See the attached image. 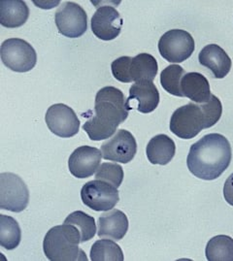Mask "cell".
Instances as JSON below:
<instances>
[{"mask_svg": "<svg viewBox=\"0 0 233 261\" xmlns=\"http://www.w3.org/2000/svg\"><path fill=\"white\" fill-rule=\"evenodd\" d=\"M198 61L212 72L216 79H223L229 73L232 64L229 56L217 44L205 46L199 53Z\"/></svg>", "mask_w": 233, "mask_h": 261, "instance_id": "obj_16", "label": "cell"}, {"mask_svg": "<svg viewBox=\"0 0 233 261\" xmlns=\"http://www.w3.org/2000/svg\"><path fill=\"white\" fill-rule=\"evenodd\" d=\"M64 223L74 225L79 229L81 233V243L90 241L96 232V224L93 217L84 212H73L65 219Z\"/></svg>", "mask_w": 233, "mask_h": 261, "instance_id": "obj_25", "label": "cell"}, {"mask_svg": "<svg viewBox=\"0 0 233 261\" xmlns=\"http://www.w3.org/2000/svg\"><path fill=\"white\" fill-rule=\"evenodd\" d=\"M128 230V220L124 213L117 209L101 215L98 219V237L120 241Z\"/></svg>", "mask_w": 233, "mask_h": 261, "instance_id": "obj_17", "label": "cell"}, {"mask_svg": "<svg viewBox=\"0 0 233 261\" xmlns=\"http://www.w3.org/2000/svg\"><path fill=\"white\" fill-rule=\"evenodd\" d=\"M30 202V191L20 176L14 173L0 174V208L20 213L27 209Z\"/></svg>", "mask_w": 233, "mask_h": 261, "instance_id": "obj_7", "label": "cell"}, {"mask_svg": "<svg viewBox=\"0 0 233 261\" xmlns=\"http://www.w3.org/2000/svg\"><path fill=\"white\" fill-rule=\"evenodd\" d=\"M30 17L24 1L8 0L0 2V23L4 28L16 29L23 25Z\"/></svg>", "mask_w": 233, "mask_h": 261, "instance_id": "obj_19", "label": "cell"}, {"mask_svg": "<svg viewBox=\"0 0 233 261\" xmlns=\"http://www.w3.org/2000/svg\"><path fill=\"white\" fill-rule=\"evenodd\" d=\"M122 23L123 20L118 11L110 5H103L91 18V31L100 40H114L120 35Z\"/></svg>", "mask_w": 233, "mask_h": 261, "instance_id": "obj_13", "label": "cell"}, {"mask_svg": "<svg viewBox=\"0 0 233 261\" xmlns=\"http://www.w3.org/2000/svg\"><path fill=\"white\" fill-rule=\"evenodd\" d=\"M91 259L92 261H122L123 253L121 247L115 242L103 239L92 245Z\"/></svg>", "mask_w": 233, "mask_h": 261, "instance_id": "obj_23", "label": "cell"}, {"mask_svg": "<svg viewBox=\"0 0 233 261\" xmlns=\"http://www.w3.org/2000/svg\"><path fill=\"white\" fill-rule=\"evenodd\" d=\"M205 254L209 261H233V239L218 235L207 243Z\"/></svg>", "mask_w": 233, "mask_h": 261, "instance_id": "obj_21", "label": "cell"}, {"mask_svg": "<svg viewBox=\"0 0 233 261\" xmlns=\"http://www.w3.org/2000/svg\"><path fill=\"white\" fill-rule=\"evenodd\" d=\"M223 196L225 201L233 206V173L227 178L223 187Z\"/></svg>", "mask_w": 233, "mask_h": 261, "instance_id": "obj_27", "label": "cell"}, {"mask_svg": "<svg viewBox=\"0 0 233 261\" xmlns=\"http://www.w3.org/2000/svg\"><path fill=\"white\" fill-rule=\"evenodd\" d=\"M56 24L59 32L68 38H78L88 30L86 11L75 2L67 1L56 13Z\"/></svg>", "mask_w": 233, "mask_h": 261, "instance_id": "obj_10", "label": "cell"}, {"mask_svg": "<svg viewBox=\"0 0 233 261\" xmlns=\"http://www.w3.org/2000/svg\"><path fill=\"white\" fill-rule=\"evenodd\" d=\"M81 198L86 206L96 212L110 211L120 200L118 189L101 180L85 184L81 190Z\"/></svg>", "mask_w": 233, "mask_h": 261, "instance_id": "obj_9", "label": "cell"}, {"mask_svg": "<svg viewBox=\"0 0 233 261\" xmlns=\"http://www.w3.org/2000/svg\"><path fill=\"white\" fill-rule=\"evenodd\" d=\"M147 158L152 164L166 165L172 161L176 146L174 141L165 134L152 137L146 148Z\"/></svg>", "mask_w": 233, "mask_h": 261, "instance_id": "obj_20", "label": "cell"}, {"mask_svg": "<svg viewBox=\"0 0 233 261\" xmlns=\"http://www.w3.org/2000/svg\"><path fill=\"white\" fill-rule=\"evenodd\" d=\"M102 151L91 146H82L72 152L68 167L72 175L78 179L92 176L101 162Z\"/></svg>", "mask_w": 233, "mask_h": 261, "instance_id": "obj_14", "label": "cell"}, {"mask_svg": "<svg viewBox=\"0 0 233 261\" xmlns=\"http://www.w3.org/2000/svg\"><path fill=\"white\" fill-rule=\"evenodd\" d=\"M126 99L121 90L105 87L97 91L94 104V116L83 125L92 141L109 139L119 125L128 117Z\"/></svg>", "mask_w": 233, "mask_h": 261, "instance_id": "obj_2", "label": "cell"}, {"mask_svg": "<svg viewBox=\"0 0 233 261\" xmlns=\"http://www.w3.org/2000/svg\"><path fill=\"white\" fill-rule=\"evenodd\" d=\"M232 151L229 141L222 134L211 133L192 145L187 164L196 178L205 181L218 179L231 162Z\"/></svg>", "mask_w": 233, "mask_h": 261, "instance_id": "obj_1", "label": "cell"}, {"mask_svg": "<svg viewBox=\"0 0 233 261\" xmlns=\"http://www.w3.org/2000/svg\"><path fill=\"white\" fill-rule=\"evenodd\" d=\"M181 89L184 96L197 104L207 102L212 96L209 82L202 74L197 72L185 74L181 82Z\"/></svg>", "mask_w": 233, "mask_h": 261, "instance_id": "obj_18", "label": "cell"}, {"mask_svg": "<svg viewBox=\"0 0 233 261\" xmlns=\"http://www.w3.org/2000/svg\"><path fill=\"white\" fill-rule=\"evenodd\" d=\"M80 243L79 229L71 224L63 223L47 232L43 250L47 258L51 261H87L86 253L79 248Z\"/></svg>", "mask_w": 233, "mask_h": 261, "instance_id": "obj_4", "label": "cell"}, {"mask_svg": "<svg viewBox=\"0 0 233 261\" xmlns=\"http://www.w3.org/2000/svg\"><path fill=\"white\" fill-rule=\"evenodd\" d=\"M160 103V92L151 81H141L132 85L126 99L128 110L136 109L143 114L152 113Z\"/></svg>", "mask_w": 233, "mask_h": 261, "instance_id": "obj_15", "label": "cell"}, {"mask_svg": "<svg viewBox=\"0 0 233 261\" xmlns=\"http://www.w3.org/2000/svg\"><path fill=\"white\" fill-rule=\"evenodd\" d=\"M95 179L107 181L118 189L123 180L122 167L117 163L104 162L95 172Z\"/></svg>", "mask_w": 233, "mask_h": 261, "instance_id": "obj_26", "label": "cell"}, {"mask_svg": "<svg viewBox=\"0 0 233 261\" xmlns=\"http://www.w3.org/2000/svg\"><path fill=\"white\" fill-rule=\"evenodd\" d=\"M195 49L193 36L188 31L172 30L164 33L159 41V50L164 60L181 63L191 58Z\"/></svg>", "mask_w": 233, "mask_h": 261, "instance_id": "obj_8", "label": "cell"}, {"mask_svg": "<svg viewBox=\"0 0 233 261\" xmlns=\"http://www.w3.org/2000/svg\"><path fill=\"white\" fill-rule=\"evenodd\" d=\"M222 114V102L212 94L205 103L191 102L175 111L170 120V130L181 139H193L200 131L214 126Z\"/></svg>", "mask_w": 233, "mask_h": 261, "instance_id": "obj_3", "label": "cell"}, {"mask_svg": "<svg viewBox=\"0 0 233 261\" xmlns=\"http://www.w3.org/2000/svg\"><path fill=\"white\" fill-rule=\"evenodd\" d=\"M102 156L106 161L128 163L137 151V143L130 131L120 129L101 146Z\"/></svg>", "mask_w": 233, "mask_h": 261, "instance_id": "obj_12", "label": "cell"}, {"mask_svg": "<svg viewBox=\"0 0 233 261\" xmlns=\"http://www.w3.org/2000/svg\"><path fill=\"white\" fill-rule=\"evenodd\" d=\"M1 61L12 71L24 73L34 68L37 55L29 42L20 38H10L1 45Z\"/></svg>", "mask_w": 233, "mask_h": 261, "instance_id": "obj_6", "label": "cell"}, {"mask_svg": "<svg viewBox=\"0 0 233 261\" xmlns=\"http://www.w3.org/2000/svg\"><path fill=\"white\" fill-rule=\"evenodd\" d=\"M112 74L122 83L154 80L159 65L150 54H139L134 58L121 57L112 62Z\"/></svg>", "mask_w": 233, "mask_h": 261, "instance_id": "obj_5", "label": "cell"}, {"mask_svg": "<svg viewBox=\"0 0 233 261\" xmlns=\"http://www.w3.org/2000/svg\"><path fill=\"white\" fill-rule=\"evenodd\" d=\"M45 121L55 135L61 138L75 136L80 129V121L74 110L65 104H55L47 110Z\"/></svg>", "mask_w": 233, "mask_h": 261, "instance_id": "obj_11", "label": "cell"}, {"mask_svg": "<svg viewBox=\"0 0 233 261\" xmlns=\"http://www.w3.org/2000/svg\"><path fill=\"white\" fill-rule=\"evenodd\" d=\"M21 240V230L18 221L12 217L0 215V245L5 250H15Z\"/></svg>", "mask_w": 233, "mask_h": 261, "instance_id": "obj_22", "label": "cell"}, {"mask_svg": "<svg viewBox=\"0 0 233 261\" xmlns=\"http://www.w3.org/2000/svg\"><path fill=\"white\" fill-rule=\"evenodd\" d=\"M185 74L186 73L184 68L180 65L172 64L167 66L165 69L162 70L161 74L162 88L172 95L184 97L181 89V82Z\"/></svg>", "mask_w": 233, "mask_h": 261, "instance_id": "obj_24", "label": "cell"}]
</instances>
